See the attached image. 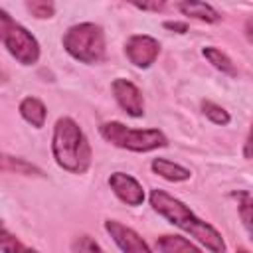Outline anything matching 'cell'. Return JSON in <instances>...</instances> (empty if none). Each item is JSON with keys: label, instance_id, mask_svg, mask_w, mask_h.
<instances>
[{"label": "cell", "instance_id": "cell-1", "mask_svg": "<svg viewBox=\"0 0 253 253\" xmlns=\"http://www.w3.org/2000/svg\"><path fill=\"white\" fill-rule=\"evenodd\" d=\"M150 206L162 217H166L170 223L178 225L180 229H184L192 237H196L206 249L215 251V253L225 249V243H223V239H221V235H219V231L215 227H211L210 223H206L200 217H196L194 211L186 204H182L180 200L172 198L164 190H152L150 192Z\"/></svg>", "mask_w": 253, "mask_h": 253}, {"label": "cell", "instance_id": "cell-2", "mask_svg": "<svg viewBox=\"0 0 253 253\" xmlns=\"http://www.w3.org/2000/svg\"><path fill=\"white\" fill-rule=\"evenodd\" d=\"M51 150L55 162L71 174H83L91 164L89 140L79 125L69 117H61L55 123Z\"/></svg>", "mask_w": 253, "mask_h": 253}, {"label": "cell", "instance_id": "cell-3", "mask_svg": "<svg viewBox=\"0 0 253 253\" xmlns=\"http://www.w3.org/2000/svg\"><path fill=\"white\" fill-rule=\"evenodd\" d=\"M63 47L71 57L83 63H97L105 57V34L101 26L93 22L75 24L65 32Z\"/></svg>", "mask_w": 253, "mask_h": 253}, {"label": "cell", "instance_id": "cell-4", "mask_svg": "<svg viewBox=\"0 0 253 253\" xmlns=\"http://www.w3.org/2000/svg\"><path fill=\"white\" fill-rule=\"evenodd\" d=\"M99 132L105 140L119 148H126L132 152H148L160 146H166V136L158 128H128L123 123L111 121L99 126Z\"/></svg>", "mask_w": 253, "mask_h": 253}, {"label": "cell", "instance_id": "cell-5", "mask_svg": "<svg viewBox=\"0 0 253 253\" xmlns=\"http://www.w3.org/2000/svg\"><path fill=\"white\" fill-rule=\"evenodd\" d=\"M0 38L4 47L22 63V65H32L40 57V45L36 38L18 22L10 18L8 12H0Z\"/></svg>", "mask_w": 253, "mask_h": 253}, {"label": "cell", "instance_id": "cell-6", "mask_svg": "<svg viewBox=\"0 0 253 253\" xmlns=\"http://www.w3.org/2000/svg\"><path fill=\"white\" fill-rule=\"evenodd\" d=\"M125 51H126V57L130 59V63H134L136 67H148L158 57L160 43H158V40H154L150 36H132L126 42Z\"/></svg>", "mask_w": 253, "mask_h": 253}, {"label": "cell", "instance_id": "cell-7", "mask_svg": "<svg viewBox=\"0 0 253 253\" xmlns=\"http://www.w3.org/2000/svg\"><path fill=\"white\" fill-rule=\"evenodd\" d=\"M113 95H115L117 103L125 109L126 115H130V117H142L144 115L142 93L128 79H115L113 81Z\"/></svg>", "mask_w": 253, "mask_h": 253}, {"label": "cell", "instance_id": "cell-8", "mask_svg": "<svg viewBox=\"0 0 253 253\" xmlns=\"http://www.w3.org/2000/svg\"><path fill=\"white\" fill-rule=\"evenodd\" d=\"M105 229L109 231V235L113 237V241L123 249V251H128V253H148L150 247L144 243V239L130 227L115 221V219H107L105 221Z\"/></svg>", "mask_w": 253, "mask_h": 253}, {"label": "cell", "instance_id": "cell-9", "mask_svg": "<svg viewBox=\"0 0 253 253\" xmlns=\"http://www.w3.org/2000/svg\"><path fill=\"white\" fill-rule=\"evenodd\" d=\"M109 186L117 194V198H121L128 206H140L144 202V190H142V186L132 176H128L125 172L111 174Z\"/></svg>", "mask_w": 253, "mask_h": 253}, {"label": "cell", "instance_id": "cell-10", "mask_svg": "<svg viewBox=\"0 0 253 253\" xmlns=\"http://www.w3.org/2000/svg\"><path fill=\"white\" fill-rule=\"evenodd\" d=\"M178 8L184 16H190V18H196V20H202L208 24H213L221 18L217 10H213L210 4H206L202 0H182L178 4Z\"/></svg>", "mask_w": 253, "mask_h": 253}, {"label": "cell", "instance_id": "cell-11", "mask_svg": "<svg viewBox=\"0 0 253 253\" xmlns=\"http://www.w3.org/2000/svg\"><path fill=\"white\" fill-rule=\"evenodd\" d=\"M20 115L36 128L43 126L45 123V105L36 97H26L20 103Z\"/></svg>", "mask_w": 253, "mask_h": 253}, {"label": "cell", "instance_id": "cell-12", "mask_svg": "<svg viewBox=\"0 0 253 253\" xmlns=\"http://www.w3.org/2000/svg\"><path fill=\"white\" fill-rule=\"evenodd\" d=\"M152 170L162 176L164 180H170V182H182V180H188L190 178V170L180 166V164H174L166 158H154L152 160Z\"/></svg>", "mask_w": 253, "mask_h": 253}, {"label": "cell", "instance_id": "cell-13", "mask_svg": "<svg viewBox=\"0 0 253 253\" xmlns=\"http://www.w3.org/2000/svg\"><path fill=\"white\" fill-rule=\"evenodd\" d=\"M158 251H164V253H184V251H192V253H198L200 247L194 245L192 241L180 237V235H162L156 239V245H154Z\"/></svg>", "mask_w": 253, "mask_h": 253}, {"label": "cell", "instance_id": "cell-14", "mask_svg": "<svg viewBox=\"0 0 253 253\" xmlns=\"http://www.w3.org/2000/svg\"><path fill=\"white\" fill-rule=\"evenodd\" d=\"M204 57L215 67V69H219L221 73H227V75H235V67H233V63H231V59L221 51V49H217V47H211V45H208V47H204Z\"/></svg>", "mask_w": 253, "mask_h": 253}, {"label": "cell", "instance_id": "cell-15", "mask_svg": "<svg viewBox=\"0 0 253 253\" xmlns=\"http://www.w3.org/2000/svg\"><path fill=\"white\" fill-rule=\"evenodd\" d=\"M26 8L38 20H47V18H51L55 14L53 0H26Z\"/></svg>", "mask_w": 253, "mask_h": 253}, {"label": "cell", "instance_id": "cell-16", "mask_svg": "<svg viewBox=\"0 0 253 253\" xmlns=\"http://www.w3.org/2000/svg\"><path fill=\"white\" fill-rule=\"evenodd\" d=\"M202 111H204V115H206L211 123H215V125H227V123H229V113H227L223 107H219V105H215V103H211V101H204V103H202Z\"/></svg>", "mask_w": 253, "mask_h": 253}, {"label": "cell", "instance_id": "cell-17", "mask_svg": "<svg viewBox=\"0 0 253 253\" xmlns=\"http://www.w3.org/2000/svg\"><path fill=\"white\" fill-rule=\"evenodd\" d=\"M2 168H4V170L22 172V174H42L36 166L28 164L26 160H22V158H12V156H8V154L2 158Z\"/></svg>", "mask_w": 253, "mask_h": 253}, {"label": "cell", "instance_id": "cell-18", "mask_svg": "<svg viewBox=\"0 0 253 253\" xmlns=\"http://www.w3.org/2000/svg\"><path fill=\"white\" fill-rule=\"evenodd\" d=\"M0 249H2V251H26L28 247L22 245L16 237H12L6 229H2V231H0Z\"/></svg>", "mask_w": 253, "mask_h": 253}, {"label": "cell", "instance_id": "cell-19", "mask_svg": "<svg viewBox=\"0 0 253 253\" xmlns=\"http://www.w3.org/2000/svg\"><path fill=\"white\" fill-rule=\"evenodd\" d=\"M239 215H241L245 227H249L253 231V198H247L239 204Z\"/></svg>", "mask_w": 253, "mask_h": 253}, {"label": "cell", "instance_id": "cell-20", "mask_svg": "<svg viewBox=\"0 0 253 253\" xmlns=\"http://www.w3.org/2000/svg\"><path fill=\"white\" fill-rule=\"evenodd\" d=\"M126 2H130L132 6L146 10V12H160L166 6V0H126Z\"/></svg>", "mask_w": 253, "mask_h": 253}, {"label": "cell", "instance_id": "cell-21", "mask_svg": "<svg viewBox=\"0 0 253 253\" xmlns=\"http://www.w3.org/2000/svg\"><path fill=\"white\" fill-rule=\"evenodd\" d=\"M71 249H73V251H101L99 243H95V241H93L91 237H87V235L79 237V239L71 245Z\"/></svg>", "mask_w": 253, "mask_h": 253}, {"label": "cell", "instance_id": "cell-22", "mask_svg": "<svg viewBox=\"0 0 253 253\" xmlns=\"http://www.w3.org/2000/svg\"><path fill=\"white\" fill-rule=\"evenodd\" d=\"M243 156L253 158V123H251V128H249V134H247V140H245V146H243Z\"/></svg>", "mask_w": 253, "mask_h": 253}, {"label": "cell", "instance_id": "cell-23", "mask_svg": "<svg viewBox=\"0 0 253 253\" xmlns=\"http://www.w3.org/2000/svg\"><path fill=\"white\" fill-rule=\"evenodd\" d=\"M164 28L172 30V32H178V34H186L188 32V24H182V22H164Z\"/></svg>", "mask_w": 253, "mask_h": 253}, {"label": "cell", "instance_id": "cell-24", "mask_svg": "<svg viewBox=\"0 0 253 253\" xmlns=\"http://www.w3.org/2000/svg\"><path fill=\"white\" fill-rule=\"evenodd\" d=\"M245 38L249 42H253V16L245 20Z\"/></svg>", "mask_w": 253, "mask_h": 253}, {"label": "cell", "instance_id": "cell-25", "mask_svg": "<svg viewBox=\"0 0 253 253\" xmlns=\"http://www.w3.org/2000/svg\"><path fill=\"white\" fill-rule=\"evenodd\" d=\"M251 233H253V231H251ZM251 239H253V237H251Z\"/></svg>", "mask_w": 253, "mask_h": 253}]
</instances>
